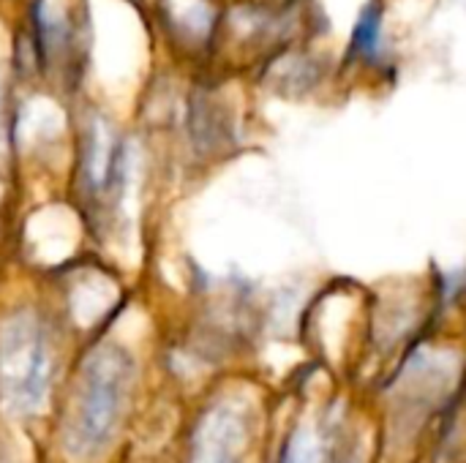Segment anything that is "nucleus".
Instances as JSON below:
<instances>
[{
	"instance_id": "obj_1",
	"label": "nucleus",
	"mask_w": 466,
	"mask_h": 463,
	"mask_svg": "<svg viewBox=\"0 0 466 463\" xmlns=\"http://www.w3.org/2000/svg\"><path fill=\"white\" fill-rule=\"evenodd\" d=\"M134 363L126 349L106 344L98 347L82 366V382L68 428V448L79 456L101 453L123 418Z\"/></svg>"
},
{
	"instance_id": "obj_2",
	"label": "nucleus",
	"mask_w": 466,
	"mask_h": 463,
	"mask_svg": "<svg viewBox=\"0 0 466 463\" xmlns=\"http://www.w3.org/2000/svg\"><path fill=\"white\" fill-rule=\"evenodd\" d=\"M52 382V341L33 311H16L0 327V393L11 412L30 415Z\"/></svg>"
},
{
	"instance_id": "obj_3",
	"label": "nucleus",
	"mask_w": 466,
	"mask_h": 463,
	"mask_svg": "<svg viewBox=\"0 0 466 463\" xmlns=\"http://www.w3.org/2000/svg\"><path fill=\"white\" fill-rule=\"evenodd\" d=\"M126 175V145L115 126L93 112L79 139V183L90 202H115Z\"/></svg>"
},
{
	"instance_id": "obj_4",
	"label": "nucleus",
	"mask_w": 466,
	"mask_h": 463,
	"mask_svg": "<svg viewBox=\"0 0 466 463\" xmlns=\"http://www.w3.org/2000/svg\"><path fill=\"white\" fill-rule=\"evenodd\" d=\"M246 423L238 412L218 407L197 428L191 463H243Z\"/></svg>"
},
{
	"instance_id": "obj_5",
	"label": "nucleus",
	"mask_w": 466,
	"mask_h": 463,
	"mask_svg": "<svg viewBox=\"0 0 466 463\" xmlns=\"http://www.w3.org/2000/svg\"><path fill=\"white\" fill-rule=\"evenodd\" d=\"M385 14H382V3L371 0L360 8L355 27H352V38H350V49L355 57L360 60H380L385 52Z\"/></svg>"
},
{
	"instance_id": "obj_6",
	"label": "nucleus",
	"mask_w": 466,
	"mask_h": 463,
	"mask_svg": "<svg viewBox=\"0 0 466 463\" xmlns=\"http://www.w3.org/2000/svg\"><path fill=\"white\" fill-rule=\"evenodd\" d=\"M322 458V448L319 439L311 428H295V434H289L281 463H319Z\"/></svg>"
},
{
	"instance_id": "obj_7",
	"label": "nucleus",
	"mask_w": 466,
	"mask_h": 463,
	"mask_svg": "<svg viewBox=\"0 0 466 463\" xmlns=\"http://www.w3.org/2000/svg\"><path fill=\"white\" fill-rule=\"evenodd\" d=\"M8 134H11V128H8V112H5V90H3V79H0V156L5 150Z\"/></svg>"
}]
</instances>
